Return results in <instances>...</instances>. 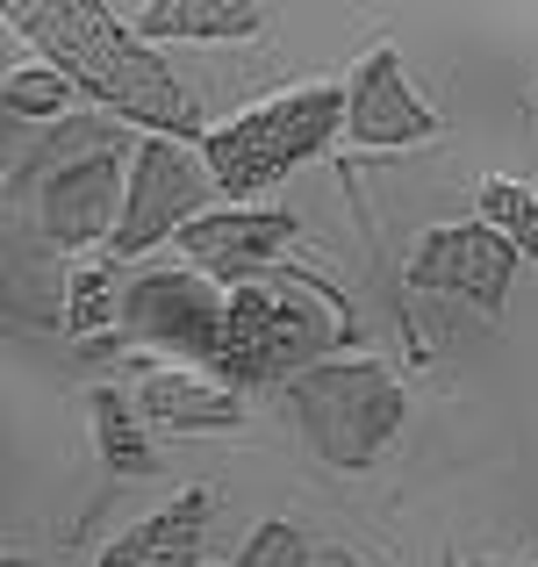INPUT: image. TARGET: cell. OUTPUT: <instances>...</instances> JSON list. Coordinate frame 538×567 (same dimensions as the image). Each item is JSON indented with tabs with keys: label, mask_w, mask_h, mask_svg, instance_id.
<instances>
[{
	"label": "cell",
	"mask_w": 538,
	"mask_h": 567,
	"mask_svg": "<svg viewBox=\"0 0 538 567\" xmlns=\"http://www.w3.org/2000/svg\"><path fill=\"white\" fill-rule=\"evenodd\" d=\"M94 439H101V460H108L115 474H130V482H137V474H158V453L144 445V431H137V416H130V402L108 395V388L94 395Z\"/></svg>",
	"instance_id": "cell-14"
},
{
	"label": "cell",
	"mask_w": 538,
	"mask_h": 567,
	"mask_svg": "<svg viewBox=\"0 0 538 567\" xmlns=\"http://www.w3.org/2000/svg\"><path fill=\"white\" fill-rule=\"evenodd\" d=\"M0 567H37V560H29V554H8V560H0Z\"/></svg>",
	"instance_id": "cell-19"
},
{
	"label": "cell",
	"mask_w": 538,
	"mask_h": 567,
	"mask_svg": "<svg viewBox=\"0 0 538 567\" xmlns=\"http://www.w3.org/2000/svg\"><path fill=\"white\" fill-rule=\"evenodd\" d=\"M201 525H208V488H194V496H179L173 511L144 517L130 539H115L101 567H201Z\"/></svg>",
	"instance_id": "cell-11"
},
{
	"label": "cell",
	"mask_w": 538,
	"mask_h": 567,
	"mask_svg": "<svg viewBox=\"0 0 538 567\" xmlns=\"http://www.w3.org/2000/svg\"><path fill=\"white\" fill-rule=\"evenodd\" d=\"M345 123V94L338 86H302V94H280V101H259L245 109L237 123H223L208 137V181L216 194H259L273 187L280 173H294L302 158H317L331 144V130Z\"/></svg>",
	"instance_id": "cell-3"
},
{
	"label": "cell",
	"mask_w": 538,
	"mask_h": 567,
	"mask_svg": "<svg viewBox=\"0 0 538 567\" xmlns=\"http://www.w3.org/2000/svg\"><path fill=\"white\" fill-rule=\"evenodd\" d=\"M482 223L517 251V259L538 266V194L517 187V181H488L482 187Z\"/></svg>",
	"instance_id": "cell-15"
},
{
	"label": "cell",
	"mask_w": 538,
	"mask_h": 567,
	"mask_svg": "<svg viewBox=\"0 0 538 567\" xmlns=\"http://www.w3.org/2000/svg\"><path fill=\"white\" fill-rule=\"evenodd\" d=\"M37 194V230L43 245H94L101 230L115 237L123 208H115V187H123V137L101 123H65L43 152H29L14 166V194Z\"/></svg>",
	"instance_id": "cell-2"
},
{
	"label": "cell",
	"mask_w": 538,
	"mask_h": 567,
	"mask_svg": "<svg viewBox=\"0 0 538 567\" xmlns=\"http://www.w3.org/2000/svg\"><path fill=\"white\" fill-rule=\"evenodd\" d=\"M345 130L359 144H373V152H395V144H424L438 130V109L416 101L395 51H366V65L345 86Z\"/></svg>",
	"instance_id": "cell-9"
},
{
	"label": "cell",
	"mask_w": 538,
	"mask_h": 567,
	"mask_svg": "<svg viewBox=\"0 0 538 567\" xmlns=\"http://www.w3.org/2000/svg\"><path fill=\"white\" fill-rule=\"evenodd\" d=\"M323 346V309H309L294 288H230V309H223V352L208 374H223V388H259L273 374H288L302 352Z\"/></svg>",
	"instance_id": "cell-5"
},
{
	"label": "cell",
	"mask_w": 538,
	"mask_h": 567,
	"mask_svg": "<svg viewBox=\"0 0 538 567\" xmlns=\"http://www.w3.org/2000/svg\"><path fill=\"white\" fill-rule=\"evenodd\" d=\"M216 194L208 181V158H187L179 152V137H152L130 152V194H123V223H115L108 245L123 251V259H137V251H152L166 230H187V216Z\"/></svg>",
	"instance_id": "cell-6"
},
{
	"label": "cell",
	"mask_w": 538,
	"mask_h": 567,
	"mask_svg": "<svg viewBox=\"0 0 538 567\" xmlns=\"http://www.w3.org/2000/svg\"><path fill=\"white\" fill-rule=\"evenodd\" d=\"M137 37H251L266 8L251 0H152V8H123Z\"/></svg>",
	"instance_id": "cell-13"
},
{
	"label": "cell",
	"mask_w": 538,
	"mask_h": 567,
	"mask_svg": "<svg viewBox=\"0 0 538 567\" xmlns=\"http://www.w3.org/2000/svg\"><path fill=\"white\" fill-rule=\"evenodd\" d=\"M294 237V216L288 208H216V216L187 223L179 245H187L194 266H208L216 280H251L280 245Z\"/></svg>",
	"instance_id": "cell-10"
},
{
	"label": "cell",
	"mask_w": 538,
	"mask_h": 567,
	"mask_svg": "<svg viewBox=\"0 0 538 567\" xmlns=\"http://www.w3.org/2000/svg\"><path fill=\"white\" fill-rule=\"evenodd\" d=\"M137 410L152 416V424H173V431H230V424H245L237 388H216L201 374H152L137 388Z\"/></svg>",
	"instance_id": "cell-12"
},
{
	"label": "cell",
	"mask_w": 538,
	"mask_h": 567,
	"mask_svg": "<svg viewBox=\"0 0 538 567\" xmlns=\"http://www.w3.org/2000/svg\"><path fill=\"white\" fill-rule=\"evenodd\" d=\"M510 274H517V251L503 245L488 223H453V230H431L410 259V280L431 295H467L474 309L496 317L503 295H510Z\"/></svg>",
	"instance_id": "cell-8"
},
{
	"label": "cell",
	"mask_w": 538,
	"mask_h": 567,
	"mask_svg": "<svg viewBox=\"0 0 538 567\" xmlns=\"http://www.w3.org/2000/svg\"><path fill=\"white\" fill-rule=\"evenodd\" d=\"M0 101H8V115H37V123H58V115L72 109V80H65L58 65H22V72H8Z\"/></svg>",
	"instance_id": "cell-16"
},
{
	"label": "cell",
	"mask_w": 538,
	"mask_h": 567,
	"mask_svg": "<svg viewBox=\"0 0 538 567\" xmlns=\"http://www.w3.org/2000/svg\"><path fill=\"white\" fill-rule=\"evenodd\" d=\"M65 323L72 331H94V323H108V274H94V266H80L72 274V309H65Z\"/></svg>",
	"instance_id": "cell-18"
},
{
	"label": "cell",
	"mask_w": 538,
	"mask_h": 567,
	"mask_svg": "<svg viewBox=\"0 0 538 567\" xmlns=\"http://www.w3.org/2000/svg\"><path fill=\"white\" fill-rule=\"evenodd\" d=\"M237 567H309V546H302L294 525H266V532H251V546H245Z\"/></svg>",
	"instance_id": "cell-17"
},
{
	"label": "cell",
	"mask_w": 538,
	"mask_h": 567,
	"mask_svg": "<svg viewBox=\"0 0 538 567\" xmlns=\"http://www.w3.org/2000/svg\"><path fill=\"white\" fill-rule=\"evenodd\" d=\"M482 567H496V560H482Z\"/></svg>",
	"instance_id": "cell-20"
},
{
	"label": "cell",
	"mask_w": 538,
	"mask_h": 567,
	"mask_svg": "<svg viewBox=\"0 0 538 567\" xmlns=\"http://www.w3.org/2000/svg\"><path fill=\"white\" fill-rule=\"evenodd\" d=\"M288 410L331 467H366L402 431V388L373 360H323L288 381Z\"/></svg>",
	"instance_id": "cell-4"
},
{
	"label": "cell",
	"mask_w": 538,
	"mask_h": 567,
	"mask_svg": "<svg viewBox=\"0 0 538 567\" xmlns=\"http://www.w3.org/2000/svg\"><path fill=\"white\" fill-rule=\"evenodd\" d=\"M223 309H230V295L201 288L194 274H137L130 295H123L130 338L173 346V352H187V360H201V367H216V352H223Z\"/></svg>",
	"instance_id": "cell-7"
},
{
	"label": "cell",
	"mask_w": 538,
	"mask_h": 567,
	"mask_svg": "<svg viewBox=\"0 0 538 567\" xmlns=\"http://www.w3.org/2000/svg\"><path fill=\"white\" fill-rule=\"evenodd\" d=\"M8 22L22 29V37H37L43 58H51L72 86H86L94 101L166 130V137H194V130H201L187 86L158 65V51H144V43L130 37L123 8H94V0H43L37 8V0H22V8H8Z\"/></svg>",
	"instance_id": "cell-1"
}]
</instances>
